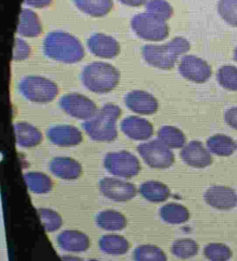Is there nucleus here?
<instances>
[{"instance_id":"1","label":"nucleus","mask_w":237,"mask_h":261,"mask_svg":"<svg viewBox=\"0 0 237 261\" xmlns=\"http://www.w3.org/2000/svg\"><path fill=\"white\" fill-rule=\"evenodd\" d=\"M44 54L51 60L72 64L81 61L85 49L75 36L62 31L51 32L43 42Z\"/></svg>"},{"instance_id":"2","label":"nucleus","mask_w":237,"mask_h":261,"mask_svg":"<svg viewBox=\"0 0 237 261\" xmlns=\"http://www.w3.org/2000/svg\"><path fill=\"white\" fill-rule=\"evenodd\" d=\"M190 43L186 38L177 36L164 45H146L142 48L144 60L161 70H171L180 56L190 50Z\"/></svg>"},{"instance_id":"3","label":"nucleus","mask_w":237,"mask_h":261,"mask_svg":"<svg viewBox=\"0 0 237 261\" xmlns=\"http://www.w3.org/2000/svg\"><path fill=\"white\" fill-rule=\"evenodd\" d=\"M119 106L107 103L99 109L96 115L83 124L84 130L92 140L97 142H111L118 136L117 121L121 117Z\"/></svg>"},{"instance_id":"4","label":"nucleus","mask_w":237,"mask_h":261,"mask_svg":"<svg viewBox=\"0 0 237 261\" xmlns=\"http://www.w3.org/2000/svg\"><path fill=\"white\" fill-rule=\"evenodd\" d=\"M121 73L114 66L106 62H92L82 71L83 85L93 93L107 94L116 88Z\"/></svg>"},{"instance_id":"5","label":"nucleus","mask_w":237,"mask_h":261,"mask_svg":"<svg viewBox=\"0 0 237 261\" xmlns=\"http://www.w3.org/2000/svg\"><path fill=\"white\" fill-rule=\"evenodd\" d=\"M18 88L21 96L34 103H49L59 94V87L53 81L41 76H26L20 81Z\"/></svg>"},{"instance_id":"6","label":"nucleus","mask_w":237,"mask_h":261,"mask_svg":"<svg viewBox=\"0 0 237 261\" xmlns=\"http://www.w3.org/2000/svg\"><path fill=\"white\" fill-rule=\"evenodd\" d=\"M131 26L137 36L146 41L165 40L170 34V28L165 20H161L147 12L134 16Z\"/></svg>"},{"instance_id":"7","label":"nucleus","mask_w":237,"mask_h":261,"mask_svg":"<svg viewBox=\"0 0 237 261\" xmlns=\"http://www.w3.org/2000/svg\"><path fill=\"white\" fill-rule=\"evenodd\" d=\"M104 166L112 175L120 178H133L141 171L140 161L128 151L108 153L104 159Z\"/></svg>"},{"instance_id":"8","label":"nucleus","mask_w":237,"mask_h":261,"mask_svg":"<svg viewBox=\"0 0 237 261\" xmlns=\"http://www.w3.org/2000/svg\"><path fill=\"white\" fill-rule=\"evenodd\" d=\"M137 151L146 165L152 169H168L175 161L172 149L159 139L143 143L138 146Z\"/></svg>"},{"instance_id":"9","label":"nucleus","mask_w":237,"mask_h":261,"mask_svg":"<svg viewBox=\"0 0 237 261\" xmlns=\"http://www.w3.org/2000/svg\"><path fill=\"white\" fill-rule=\"evenodd\" d=\"M60 106L62 111L72 118L85 121L90 120L98 111L94 101L77 93L62 96L60 100Z\"/></svg>"},{"instance_id":"10","label":"nucleus","mask_w":237,"mask_h":261,"mask_svg":"<svg viewBox=\"0 0 237 261\" xmlns=\"http://www.w3.org/2000/svg\"><path fill=\"white\" fill-rule=\"evenodd\" d=\"M178 69L183 78L196 84H204L209 80L212 75L210 65L197 56H183Z\"/></svg>"},{"instance_id":"11","label":"nucleus","mask_w":237,"mask_h":261,"mask_svg":"<svg viewBox=\"0 0 237 261\" xmlns=\"http://www.w3.org/2000/svg\"><path fill=\"white\" fill-rule=\"evenodd\" d=\"M99 189L103 196L116 202H127L135 198L137 187L131 182L117 178L106 177L99 181Z\"/></svg>"},{"instance_id":"12","label":"nucleus","mask_w":237,"mask_h":261,"mask_svg":"<svg viewBox=\"0 0 237 261\" xmlns=\"http://www.w3.org/2000/svg\"><path fill=\"white\" fill-rule=\"evenodd\" d=\"M204 199L208 206L219 211H231L237 206V193L228 186L209 187L204 195Z\"/></svg>"},{"instance_id":"13","label":"nucleus","mask_w":237,"mask_h":261,"mask_svg":"<svg viewBox=\"0 0 237 261\" xmlns=\"http://www.w3.org/2000/svg\"><path fill=\"white\" fill-rule=\"evenodd\" d=\"M180 156L185 163L197 169H204L213 162L212 153L199 141H191L183 146Z\"/></svg>"},{"instance_id":"14","label":"nucleus","mask_w":237,"mask_h":261,"mask_svg":"<svg viewBox=\"0 0 237 261\" xmlns=\"http://www.w3.org/2000/svg\"><path fill=\"white\" fill-rule=\"evenodd\" d=\"M124 103L130 111L140 115L155 114L159 109L156 97L146 91H131L124 97Z\"/></svg>"},{"instance_id":"15","label":"nucleus","mask_w":237,"mask_h":261,"mask_svg":"<svg viewBox=\"0 0 237 261\" xmlns=\"http://www.w3.org/2000/svg\"><path fill=\"white\" fill-rule=\"evenodd\" d=\"M46 136L52 144L61 147H72L83 142L81 130L70 124L52 126L47 130Z\"/></svg>"},{"instance_id":"16","label":"nucleus","mask_w":237,"mask_h":261,"mask_svg":"<svg viewBox=\"0 0 237 261\" xmlns=\"http://www.w3.org/2000/svg\"><path fill=\"white\" fill-rule=\"evenodd\" d=\"M88 48L92 54L101 59H113L120 54L119 42L110 35L95 34L87 41Z\"/></svg>"},{"instance_id":"17","label":"nucleus","mask_w":237,"mask_h":261,"mask_svg":"<svg viewBox=\"0 0 237 261\" xmlns=\"http://www.w3.org/2000/svg\"><path fill=\"white\" fill-rule=\"evenodd\" d=\"M121 130L130 139L145 141L149 139L154 134V128L149 121L137 116H129L123 119Z\"/></svg>"},{"instance_id":"18","label":"nucleus","mask_w":237,"mask_h":261,"mask_svg":"<svg viewBox=\"0 0 237 261\" xmlns=\"http://www.w3.org/2000/svg\"><path fill=\"white\" fill-rule=\"evenodd\" d=\"M49 170L58 178L76 180L82 175L83 168L78 161L69 156H56L49 163Z\"/></svg>"},{"instance_id":"19","label":"nucleus","mask_w":237,"mask_h":261,"mask_svg":"<svg viewBox=\"0 0 237 261\" xmlns=\"http://www.w3.org/2000/svg\"><path fill=\"white\" fill-rule=\"evenodd\" d=\"M58 245L65 251L80 253L85 252L90 246V239L86 233L74 230H66L57 238Z\"/></svg>"},{"instance_id":"20","label":"nucleus","mask_w":237,"mask_h":261,"mask_svg":"<svg viewBox=\"0 0 237 261\" xmlns=\"http://www.w3.org/2000/svg\"><path fill=\"white\" fill-rule=\"evenodd\" d=\"M16 143L21 147H35L43 141V135L36 126L26 121H19L14 124Z\"/></svg>"},{"instance_id":"21","label":"nucleus","mask_w":237,"mask_h":261,"mask_svg":"<svg viewBox=\"0 0 237 261\" xmlns=\"http://www.w3.org/2000/svg\"><path fill=\"white\" fill-rule=\"evenodd\" d=\"M17 33L25 37H36L42 33V24L36 12L29 9L20 11Z\"/></svg>"},{"instance_id":"22","label":"nucleus","mask_w":237,"mask_h":261,"mask_svg":"<svg viewBox=\"0 0 237 261\" xmlns=\"http://www.w3.org/2000/svg\"><path fill=\"white\" fill-rule=\"evenodd\" d=\"M139 192L145 199L153 203H162L171 196L170 188L157 181H145L139 187Z\"/></svg>"},{"instance_id":"23","label":"nucleus","mask_w":237,"mask_h":261,"mask_svg":"<svg viewBox=\"0 0 237 261\" xmlns=\"http://www.w3.org/2000/svg\"><path fill=\"white\" fill-rule=\"evenodd\" d=\"M96 224L106 231H121L127 225L126 217L113 210L101 211L96 219Z\"/></svg>"},{"instance_id":"24","label":"nucleus","mask_w":237,"mask_h":261,"mask_svg":"<svg viewBox=\"0 0 237 261\" xmlns=\"http://www.w3.org/2000/svg\"><path fill=\"white\" fill-rule=\"evenodd\" d=\"M207 149L210 153L220 156H229L236 150L237 143L230 136L215 135L207 141Z\"/></svg>"},{"instance_id":"25","label":"nucleus","mask_w":237,"mask_h":261,"mask_svg":"<svg viewBox=\"0 0 237 261\" xmlns=\"http://www.w3.org/2000/svg\"><path fill=\"white\" fill-rule=\"evenodd\" d=\"M99 247L101 250L109 255H124L126 254L130 244L126 238L118 234H106L102 236L99 240Z\"/></svg>"},{"instance_id":"26","label":"nucleus","mask_w":237,"mask_h":261,"mask_svg":"<svg viewBox=\"0 0 237 261\" xmlns=\"http://www.w3.org/2000/svg\"><path fill=\"white\" fill-rule=\"evenodd\" d=\"M160 215L163 221L169 224H182L190 218V212L181 204L169 203L162 206Z\"/></svg>"},{"instance_id":"27","label":"nucleus","mask_w":237,"mask_h":261,"mask_svg":"<svg viewBox=\"0 0 237 261\" xmlns=\"http://www.w3.org/2000/svg\"><path fill=\"white\" fill-rule=\"evenodd\" d=\"M79 10L92 17H103L113 8L112 0H73Z\"/></svg>"},{"instance_id":"28","label":"nucleus","mask_w":237,"mask_h":261,"mask_svg":"<svg viewBox=\"0 0 237 261\" xmlns=\"http://www.w3.org/2000/svg\"><path fill=\"white\" fill-rule=\"evenodd\" d=\"M157 138L171 149L182 148L187 145V137L185 134L174 126H162L157 132Z\"/></svg>"},{"instance_id":"29","label":"nucleus","mask_w":237,"mask_h":261,"mask_svg":"<svg viewBox=\"0 0 237 261\" xmlns=\"http://www.w3.org/2000/svg\"><path fill=\"white\" fill-rule=\"evenodd\" d=\"M28 189L35 194H46L52 190L53 184L48 176L39 171H30L24 174Z\"/></svg>"},{"instance_id":"30","label":"nucleus","mask_w":237,"mask_h":261,"mask_svg":"<svg viewBox=\"0 0 237 261\" xmlns=\"http://www.w3.org/2000/svg\"><path fill=\"white\" fill-rule=\"evenodd\" d=\"M135 261H167L165 252L154 245L137 246L133 253Z\"/></svg>"},{"instance_id":"31","label":"nucleus","mask_w":237,"mask_h":261,"mask_svg":"<svg viewBox=\"0 0 237 261\" xmlns=\"http://www.w3.org/2000/svg\"><path fill=\"white\" fill-rule=\"evenodd\" d=\"M172 255L181 258V259H188L193 256H197L199 246L197 242L190 238H182L179 239L172 244Z\"/></svg>"},{"instance_id":"32","label":"nucleus","mask_w":237,"mask_h":261,"mask_svg":"<svg viewBox=\"0 0 237 261\" xmlns=\"http://www.w3.org/2000/svg\"><path fill=\"white\" fill-rule=\"evenodd\" d=\"M204 256L209 261H228L232 258V251L222 243H210L205 246Z\"/></svg>"},{"instance_id":"33","label":"nucleus","mask_w":237,"mask_h":261,"mask_svg":"<svg viewBox=\"0 0 237 261\" xmlns=\"http://www.w3.org/2000/svg\"><path fill=\"white\" fill-rule=\"evenodd\" d=\"M146 10L147 13L165 21L171 19L173 14L172 7L166 0H148L146 2Z\"/></svg>"},{"instance_id":"34","label":"nucleus","mask_w":237,"mask_h":261,"mask_svg":"<svg viewBox=\"0 0 237 261\" xmlns=\"http://www.w3.org/2000/svg\"><path fill=\"white\" fill-rule=\"evenodd\" d=\"M37 212L40 217L43 227L47 232H54L61 228L62 225V219L58 212L45 207L38 208Z\"/></svg>"},{"instance_id":"35","label":"nucleus","mask_w":237,"mask_h":261,"mask_svg":"<svg viewBox=\"0 0 237 261\" xmlns=\"http://www.w3.org/2000/svg\"><path fill=\"white\" fill-rule=\"evenodd\" d=\"M218 83L229 91H237V67L222 66L217 72Z\"/></svg>"},{"instance_id":"36","label":"nucleus","mask_w":237,"mask_h":261,"mask_svg":"<svg viewBox=\"0 0 237 261\" xmlns=\"http://www.w3.org/2000/svg\"><path fill=\"white\" fill-rule=\"evenodd\" d=\"M218 12L229 25L237 28V0H220Z\"/></svg>"},{"instance_id":"37","label":"nucleus","mask_w":237,"mask_h":261,"mask_svg":"<svg viewBox=\"0 0 237 261\" xmlns=\"http://www.w3.org/2000/svg\"><path fill=\"white\" fill-rule=\"evenodd\" d=\"M31 54L30 45L26 43L25 41L20 38H15L14 41V48H13V55L12 61H22L28 59Z\"/></svg>"},{"instance_id":"38","label":"nucleus","mask_w":237,"mask_h":261,"mask_svg":"<svg viewBox=\"0 0 237 261\" xmlns=\"http://www.w3.org/2000/svg\"><path fill=\"white\" fill-rule=\"evenodd\" d=\"M224 120L228 125L237 130V107L231 108L225 112Z\"/></svg>"},{"instance_id":"39","label":"nucleus","mask_w":237,"mask_h":261,"mask_svg":"<svg viewBox=\"0 0 237 261\" xmlns=\"http://www.w3.org/2000/svg\"><path fill=\"white\" fill-rule=\"evenodd\" d=\"M24 3L36 9H43L50 5L52 0H24Z\"/></svg>"},{"instance_id":"40","label":"nucleus","mask_w":237,"mask_h":261,"mask_svg":"<svg viewBox=\"0 0 237 261\" xmlns=\"http://www.w3.org/2000/svg\"><path fill=\"white\" fill-rule=\"evenodd\" d=\"M123 5L130 6V7H140L146 4V0H119Z\"/></svg>"},{"instance_id":"41","label":"nucleus","mask_w":237,"mask_h":261,"mask_svg":"<svg viewBox=\"0 0 237 261\" xmlns=\"http://www.w3.org/2000/svg\"><path fill=\"white\" fill-rule=\"evenodd\" d=\"M61 259H62V261H85L83 260L80 257H78V256H61Z\"/></svg>"},{"instance_id":"42","label":"nucleus","mask_w":237,"mask_h":261,"mask_svg":"<svg viewBox=\"0 0 237 261\" xmlns=\"http://www.w3.org/2000/svg\"><path fill=\"white\" fill-rule=\"evenodd\" d=\"M233 60L237 62V46L235 47L234 51H233Z\"/></svg>"}]
</instances>
